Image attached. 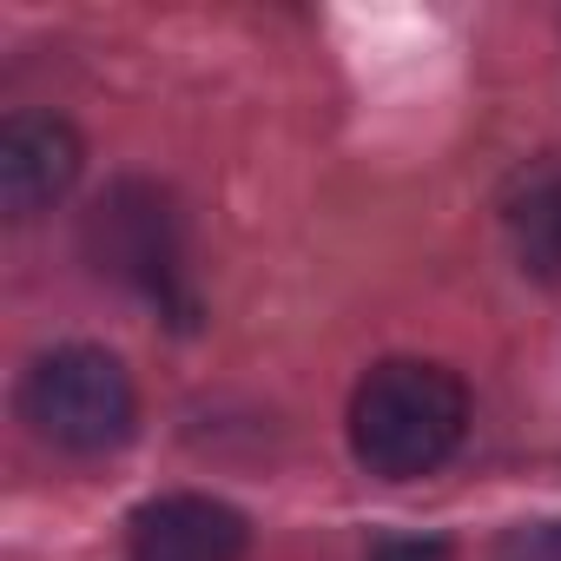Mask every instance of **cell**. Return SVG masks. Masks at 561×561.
<instances>
[{
    "label": "cell",
    "mask_w": 561,
    "mask_h": 561,
    "mask_svg": "<svg viewBox=\"0 0 561 561\" xmlns=\"http://www.w3.org/2000/svg\"><path fill=\"white\" fill-rule=\"evenodd\" d=\"M469 430V390L456 370L423 357L377 364L351 397V449L383 482H416L456 456Z\"/></svg>",
    "instance_id": "1"
},
{
    "label": "cell",
    "mask_w": 561,
    "mask_h": 561,
    "mask_svg": "<svg viewBox=\"0 0 561 561\" xmlns=\"http://www.w3.org/2000/svg\"><path fill=\"white\" fill-rule=\"evenodd\" d=\"M21 416L60 456H106L133 436L139 397H133V377L113 351L60 344L21 377Z\"/></svg>",
    "instance_id": "2"
},
{
    "label": "cell",
    "mask_w": 561,
    "mask_h": 561,
    "mask_svg": "<svg viewBox=\"0 0 561 561\" xmlns=\"http://www.w3.org/2000/svg\"><path fill=\"white\" fill-rule=\"evenodd\" d=\"M495 561H561V522H522L502 535Z\"/></svg>",
    "instance_id": "7"
},
{
    "label": "cell",
    "mask_w": 561,
    "mask_h": 561,
    "mask_svg": "<svg viewBox=\"0 0 561 561\" xmlns=\"http://www.w3.org/2000/svg\"><path fill=\"white\" fill-rule=\"evenodd\" d=\"M80 179V133L54 113H21L0 133V211L41 218Z\"/></svg>",
    "instance_id": "4"
},
{
    "label": "cell",
    "mask_w": 561,
    "mask_h": 561,
    "mask_svg": "<svg viewBox=\"0 0 561 561\" xmlns=\"http://www.w3.org/2000/svg\"><path fill=\"white\" fill-rule=\"evenodd\" d=\"M87 244L100 257V271L139 285L146 298L172 305L179 298V218H172V198L159 185H119L100 198L93 225H87Z\"/></svg>",
    "instance_id": "3"
},
{
    "label": "cell",
    "mask_w": 561,
    "mask_h": 561,
    "mask_svg": "<svg viewBox=\"0 0 561 561\" xmlns=\"http://www.w3.org/2000/svg\"><path fill=\"white\" fill-rule=\"evenodd\" d=\"M370 561H449V548L430 541V535H397V541H377Z\"/></svg>",
    "instance_id": "8"
},
{
    "label": "cell",
    "mask_w": 561,
    "mask_h": 561,
    "mask_svg": "<svg viewBox=\"0 0 561 561\" xmlns=\"http://www.w3.org/2000/svg\"><path fill=\"white\" fill-rule=\"evenodd\" d=\"M508 238L528 271L561 277V159H541L535 172H522L508 198Z\"/></svg>",
    "instance_id": "6"
},
{
    "label": "cell",
    "mask_w": 561,
    "mask_h": 561,
    "mask_svg": "<svg viewBox=\"0 0 561 561\" xmlns=\"http://www.w3.org/2000/svg\"><path fill=\"white\" fill-rule=\"evenodd\" d=\"M244 515L211 495H159L133 515V561H244Z\"/></svg>",
    "instance_id": "5"
}]
</instances>
